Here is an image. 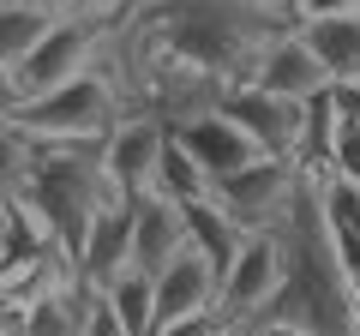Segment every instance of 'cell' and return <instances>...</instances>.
<instances>
[{
    "instance_id": "obj_25",
    "label": "cell",
    "mask_w": 360,
    "mask_h": 336,
    "mask_svg": "<svg viewBox=\"0 0 360 336\" xmlns=\"http://www.w3.org/2000/svg\"><path fill=\"white\" fill-rule=\"evenodd\" d=\"M25 115V91H18V72L0 66V120H18Z\"/></svg>"
},
{
    "instance_id": "obj_14",
    "label": "cell",
    "mask_w": 360,
    "mask_h": 336,
    "mask_svg": "<svg viewBox=\"0 0 360 336\" xmlns=\"http://www.w3.org/2000/svg\"><path fill=\"white\" fill-rule=\"evenodd\" d=\"M252 84H264V91H276V96H312L319 84H330V78H324L319 54L307 49V37H300V30H288L283 42H270V49H264Z\"/></svg>"
},
{
    "instance_id": "obj_29",
    "label": "cell",
    "mask_w": 360,
    "mask_h": 336,
    "mask_svg": "<svg viewBox=\"0 0 360 336\" xmlns=\"http://www.w3.org/2000/svg\"><path fill=\"white\" fill-rule=\"evenodd\" d=\"M6 330H13V300L0 295V336H6Z\"/></svg>"
},
{
    "instance_id": "obj_20",
    "label": "cell",
    "mask_w": 360,
    "mask_h": 336,
    "mask_svg": "<svg viewBox=\"0 0 360 336\" xmlns=\"http://www.w3.org/2000/svg\"><path fill=\"white\" fill-rule=\"evenodd\" d=\"M210 174L198 168V156L186 150V144L168 132V144H162V168H156V193L162 198H174V205H198V198H210Z\"/></svg>"
},
{
    "instance_id": "obj_10",
    "label": "cell",
    "mask_w": 360,
    "mask_h": 336,
    "mask_svg": "<svg viewBox=\"0 0 360 336\" xmlns=\"http://www.w3.org/2000/svg\"><path fill=\"white\" fill-rule=\"evenodd\" d=\"M186 150L198 156V168H205L210 181H229V174H240L246 162H258V144L246 138L240 127H234L222 108H205V115H193V120H180V127H168Z\"/></svg>"
},
{
    "instance_id": "obj_22",
    "label": "cell",
    "mask_w": 360,
    "mask_h": 336,
    "mask_svg": "<svg viewBox=\"0 0 360 336\" xmlns=\"http://www.w3.org/2000/svg\"><path fill=\"white\" fill-rule=\"evenodd\" d=\"M330 174L360 181V120H348V115H342V127H336V144H330Z\"/></svg>"
},
{
    "instance_id": "obj_26",
    "label": "cell",
    "mask_w": 360,
    "mask_h": 336,
    "mask_svg": "<svg viewBox=\"0 0 360 336\" xmlns=\"http://www.w3.org/2000/svg\"><path fill=\"white\" fill-rule=\"evenodd\" d=\"M307 18H330V13H360V0H300Z\"/></svg>"
},
{
    "instance_id": "obj_21",
    "label": "cell",
    "mask_w": 360,
    "mask_h": 336,
    "mask_svg": "<svg viewBox=\"0 0 360 336\" xmlns=\"http://www.w3.org/2000/svg\"><path fill=\"white\" fill-rule=\"evenodd\" d=\"M30 168H37V138L18 120H0V198H25Z\"/></svg>"
},
{
    "instance_id": "obj_7",
    "label": "cell",
    "mask_w": 360,
    "mask_h": 336,
    "mask_svg": "<svg viewBox=\"0 0 360 336\" xmlns=\"http://www.w3.org/2000/svg\"><path fill=\"white\" fill-rule=\"evenodd\" d=\"M222 115L258 144V156H288L300 150V96H276L264 84H229Z\"/></svg>"
},
{
    "instance_id": "obj_23",
    "label": "cell",
    "mask_w": 360,
    "mask_h": 336,
    "mask_svg": "<svg viewBox=\"0 0 360 336\" xmlns=\"http://www.w3.org/2000/svg\"><path fill=\"white\" fill-rule=\"evenodd\" d=\"M84 336H132L127 324H120V312L108 306L96 288H90V306H84Z\"/></svg>"
},
{
    "instance_id": "obj_28",
    "label": "cell",
    "mask_w": 360,
    "mask_h": 336,
    "mask_svg": "<svg viewBox=\"0 0 360 336\" xmlns=\"http://www.w3.org/2000/svg\"><path fill=\"white\" fill-rule=\"evenodd\" d=\"M6 228H13V198H0V246H6Z\"/></svg>"
},
{
    "instance_id": "obj_8",
    "label": "cell",
    "mask_w": 360,
    "mask_h": 336,
    "mask_svg": "<svg viewBox=\"0 0 360 336\" xmlns=\"http://www.w3.org/2000/svg\"><path fill=\"white\" fill-rule=\"evenodd\" d=\"M162 144L168 127L156 115H120V127L103 138V162L120 198H144L156 193V168H162Z\"/></svg>"
},
{
    "instance_id": "obj_13",
    "label": "cell",
    "mask_w": 360,
    "mask_h": 336,
    "mask_svg": "<svg viewBox=\"0 0 360 336\" xmlns=\"http://www.w3.org/2000/svg\"><path fill=\"white\" fill-rule=\"evenodd\" d=\"M84 306H90L84 283L37 288V295L13 300V330L6 336H84Z\"/></svg>"
},
{
    "instance_id": "obj_16",
    "label": "cell",
    "mask_w": 360,
    "mask_h": 336,
    "mask_svg": "<svg viewBox=\"0 0 360 336\" xmlns=\"http://www.w3.org/2000/svg\"><path fill=\"white\" fill-rule=\"evenodd\" d=\"M66 6L54 0H0V66H18L54 25H60Z\"/></svg>"
},
{
    "instance_id": "obj_18",
    "label": "cell",
    "mask_w": 360,
    "mask_h": 336,
    "mask_svg": "<svg viewBox=\"0 0 360 336\" xmlns=\"http://www.w3.org/2000/svg\"><path fill=\"white\" fill-rule=\"evenodd\" d=\"M336 127H342V108H336V91H330V84H319L312 96H300V150H295V162L307 168V174L330 168Z\"/></svg>"
},
{
    "instance_id": "obj_24",
    "label": "cell",
    "mask_w": 360,
    "mask_h": 336,
    "mask_svg": "<svg viewBox=\"0 0 360 336\" xmlns=\"http://www.w3.org/2000/svg\"><path fill=\"white\" fill-rule=\"evenodd\" d=\"M217 312H193V318H174V324H156V336H217Z\"/></svg>"
},
{
    "instance_id": "obj_19",
    "label": "cell",
    "mask_w": 360,
    "mask_h": 336,
    "mask_svg": "<svg viewBox=\"0 0 360 336\" xmlns=\"http://www.w3.org/2000/svg\"><path fill=\"white\" fill-rule=\"evenodd\" d=\"M96 295L120 312V324H127L132 336H150V330H156V276H150V271L127 264V271H120L108 288H96Z\"/></svg>"
},
{
    "instance_id": "obj_17",
    "label": "cell",
    "mask_w": 360,
    "mask_h": 336,
    "mask_svg": "<svg viewBox=\"0 0 360 336\" xmlns=\"http://www.w3.org/2000/svg\"><path fill=\"white\" fill-rule=\"evenodd\" d=\"M180 210H186V240H193V252H205V259L217 264V276H222L234 259H240L246 228L217 205V198H198V205H180Z\"/></svg>"
},
{
    "instance_id": "obj_15",
    "label": "cell",
    "mask_w": 360,
    "mask_h": 336,
    "mask_svg": "<svg viewBox=\"0 0 360 336\" xmlns=\"http://www.w3.org/2000/svg\"><path fill=\"white\" fill-rule=\"evenodd\" d=\"M300 37H307V49L319 54V66H324V78H330V84L360 78V13L307 18V25H300Z\"/></svg>"
},
{
    "instance_id": "obj_4",
    "label": "cell",
    "mask_w": 360,
    "mask_h": 336,
    "mask_svg": "<svg viewBox=\"0 0 360 336\" xmlns=\"http://www.w3.org/2000/svg\"><path fill=\"white\" fill-rule=\"evenodd\" d=\"M108 37H115V25H103V18L60 13V25H54L49 37L13 66L25 103H30V96H42V91H54V84H66V78H78V72H90V66H103Z\"/></svg>"
},
{
    "instance_id": "obj_5",
    "label": "cell",
    "mask_w": 360,
    "mask_h": 336,
    "mask_svg": "<svg viewBox=\"0 0 360 336\" xmlns=\"http://www.w3.org/2000/svg\"><path fill=\"white\" fill-rule=\"evenodd\" d=\"M283 288V228H252L240 240V259L222 271L217 288V324H252Z\"/></svg>"
},
{
    "instance_id": "obj_1",
    "label": "cell",
    "mask_w": 360,
    "mask_h": 336,
    "mask_svg": "<svg viewBox=\"0 0 360 336\" xmlns=\"http://www.w3.org/2000/svg\"><path fill=\"white\" fill-rule=\"evenodd\" d=\"M300 25V0H139L108 42L120 54H168L217 84H252L264 49Z\"/></svg>"
},
{
    "instance_id": "obj_3",
    "label": "cell",
    "mask_w": 360,
    "mask_h": 336,
    "mask_svg": "<svg viewBox=\"0 0 360 336\" xmlns=\"http://www.w3.org/2000/svg\"><path fill=\"white\" fill-rule=\"evenodd\" d=\"M120 115H127L120 84L103 66H90V72L66 78L54 91L30 96L25 115H18V127H25L30 138H108V132L120 127Z\"/></svg>"
},
{
    "instance_id": "obj_9",
    "label": "cell",
    "mask_w": 360,
    "mask_h": 336,
    "mask_svg": "<svg viewBox=\"0 0 360 336\" xmlns=\"http://www.w3.org/2000/svg\"><path fill=\"white\" fill-rule=\"evenodd\" d=\"M186 246H193L186 240V210H180L174 198H162V193L132 198V264H139V271L162 276Z\"/></svg>"
},
{
    "instance_id": "obj_27",
    "label": "cell",
    "mask_w": 360,
    "mask_h": 336,
    "mask_svg": "<svg viewBox=\"0 0 360 336\" xmlns=\"http://www.w3.org/2000/svg\"><path fill=\"white\" fill-rule=\"evenodd\" d=\"M336 91V108H342L348 120H360V78H348V84H330Z\"/></svg>"
},
{
    "instance_id": "obj_2",
    "label": "cell",
    "mask_w": 360,
    "mask_h": 336,
    "mask_svg": "<svg viewBox=\"0 0 360 336\" xmlns=\"http://www.w3.org/2000/svg\"><path fill=\"white\" fill-rule=\"evenodd\" d=\"M354 271L330 240V222L319 205V181L300 174L295 205L283 217V288L258 312L264 336H360L354 324Z\"/></svg>"
},
{
    "instance_id": "obj_6",
    "label": "cell",
    "mask_w": 360,
    "mask_h": 336,
    "mask_svg": "<svg viewBox=\"0 0 360 336\" xmlns=\"http://www.w3.org/2000/svg\"><path fill=\"white\" fill-rule=\"evenodd\" d=\"M295 186H300V162H288V156H258L240 174L217 181L210 198L252 234V228H283L288 205H295Z\"/></svg>"
},
{
    "instance_id": "obj_12",
    "label": "cell",
    "mask_w": 360,
    "mask_h": 336,
    "mask_svg": "<svg viewBox=\"0 0 360 336\" xmlns=\"http://www.w3.org/2000/svg\"><path fill=\"white\" fill-rule=\"evenodd\" d=\"M217 264L205 259V252H180L174 264H168L162 276H156V324H174V318H193V312H217ZM156 336V330H150Z\"/></svg>"
},
{
    "instance_id": "obj_11",
    "label": "cell",
    "mask_w": 360,
    "mask_h": 336,
    "mask_svg": "<svg viewBox=\"0 0 360 336\" xmlns=\"http://www.w3.org/2000/svg\"><path fill=\"white\" fill-rule=\"evenodd\" d=\"M132 264V198H108L96 210L84 234V252H78V283L84 288H108L120 271Z\"/></svg>"
},
{
    "instance_id": "obj_30",
    "label": "cell",
    "mask_w": 360,
    "mask_h": 336,
    "mask_svg": "<svg viewBox=\"0 0 360 336\" xmlns=\"http://www.w3.org/2000/svg\"><path fill=\"white\" fill-rule=\"evenodd\" d=\"M354 324H360V288H354Z\"/></svg>"
}]
</instances>
